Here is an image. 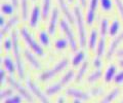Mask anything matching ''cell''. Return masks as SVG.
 I'll return each mask as SVG.
<instances>
[{"label": "cell", "mask_w": 123, "mask_h": 103, "mask_svg": "<svg viewBox=\"0 0 123 103\" xmlns=\"http://www.w3.org/2000/svg\"><path fill=\"white\" fill-rule=\"evenodd\" d=\"M119 93H120V90L118 89V88H115L114 90H112L111 92L108 94V95H106V97L103 99V102H105V103H107V102H111V101H113L115 98L116 97H118V95H119Z\"/></svg>", "instance_id": "18"}, {"label": "cell", "mask_w": 123, "mask_h": 103, "mask_svg": "<svg viewBox=\"0 0 123 103\" xmlns=\"http://www.w3.org/2000/svg\"><path fill=\"white\" fill-rule=\"evenodd\" d=\"M79 1H80V4L82 5V7L86 6V0H79Z\"/></svg>", "instance_id": "41"}, {"label": "cell", "mask_w": 123, "mask_h": 103, "mask_svg": "<svg viewBox=\"0 0 123 103\" xmlns=\"http://www.w3.org/2000/svg\"><path fill=\"white\" fill-rule=\"evenodd\" d=\"M119 65H120V66L123 68V60H120V61H119Z\"/></svg>", "instance_id": "45"}, {"label": "cell", "mask_w": 123, "mask_h": 103, "mask_svg": "<svg viewBox=\"0 0 123 103\" xmlns=\"http://www.w3.org/2000/svg\"><path fill=\"white\" fill-rule=\"evenodd\" d=\"M40 9L38 6H34V8L32 10V14H31V18H30V26L31 27H36L39 23V19H40Z\"/></svg>", "instance_id": "13"}, {"label": "cell", "mask_w": 123, "mask_h": 103, "mask_svg": "<svg viewBox=\"0 0 123 103\" xmlns=\"http://www.w3.org/2000/svg\"><path fill=\"white\" fill-rule=\"evenodd\" d=\"M50 1L51 0H43V5H42V17L46 19L49 14V9H50Z\"/></svg>", "instance_id": "22"}, {"label": "cell", "mask_w": 123, "mask_h": 103, "mask_svg": "<svg viewBox=\"0 0 123 103\" xmlns=\"http://www.w3.org/2000/svg\"><path fill=\"white\" fill-rule=\"evenodd\" d=\"M12 51H13V56L15 60V65H17V71L18 74V77L23 78L24 76V68H23V63H22V58H21V51H20V45H18V39L17 33H12Z\"/></svg>", "instance_id": "2"}, {"label": "cell", "mask_w": 123, "mask_h": 103, "mask_svg": "<svg viewBox=\"0 0 123 103\" xmlns=\"http://www.w3.org/2000/svg\"><path fill=\"white\" fill-rule=\"evenodd\" d=\"M11 3L13 4V6H18V0H11Z\"/></svg>", "instance_id": "42"}, {"label": "cell", "mask_w": 123, "mask_h": 103, "mask_svg": "<svg viewBox=\"0 0 123 103\" xmlns=\"http://www.w3.org/2000/svg\"><path fill=\"white\" fill-rule=\"evenodd\" d=\"M57 19H59V10H57L56 8H53L51 18H50V22H49V26H48L49 34H55V26H56V23H57Z\"/></svg>", "instance_id": "12"}, {"label": "cell", "mask_w": 123, "mask_h": 103, "mask_svg": "<svg viewBox=\"0 0 123 103\" xmlns=\"http://www.w3.org/2000/svg\"><path fill=\"white\" fill-rule=\"evenodd\" d=\"M123 41V31L119 34L117 37H115V39L111 42L110 47H109V49H108V53H107V59H110L111 57L113 56L114 52L117 49V48L120 45V43Z\"/></svg>", "instance_id": "10"}, {"label": "cell", "mask_w": 123, "mask_h": 103, "mask_svg": "<svg viewBox=\"0 0 123 103\" xmlns=\"http://www.w3.org/2000/svg\"><path fill=\"white\" fill-rule=\"evenodd\" d=\"M115 75H116V67L114 65H110L105 73V82H112V79H114Z\"/></svg>", "instance_id": "16"}, {"label": "cell", "mask_w": 123, "mask_h": 103, "mask_svg": "<svg viewBox=\"0 0 123 103\" xmlns=\"http://www.w3.org/2000/svg\"><path fill=\"white\" fill-rule=\"evenodd\" d=\"M87 68H88V63L87 62H84L82 64L81 68H80V70L78 71V73H77V76H76V81L77 82H80L82 79V77L84 75H85L86 71H87Z\"/></svg>", "instance_id": "23"}, {"label": "cell", "mask_w": 123, "mask_h": 103, "mask_svg": "<svg viewBox=\"0 0 123 103\" xmlns=\"http://www.w3.org/2000/svg\"><path fill=\"white\" fill-rule=\"evenodd\" d=\"M60 26H61V29L62 31H64L65 34H66V37L69 41V43L71 45V48L72 51H77V48H78V45H77V42L75 40V37H74V34H73L72 30L70 29V26H69L68 23L65 21V20H62L61 23H60Z\"/></svg>", "instance_id": "6"}, {"label": "cell", "mask_w": 123, "mask_h": 103, "mask_svg": "<svg viewBox=\"0 0 123 103\" xmlns=\"http://www.w3.org/2000/svg\"><path fill=\"white\" fill-rule=\"evenodd\" d=\"M7 82H9V85L12 87L14 90H17L18 92L20 93V95H21V96L24 98V99H26L27 101H33V98H32V96L30 95V93L27 92V90L25 89V88L23 87V86H21L18 82H15L12 77H8V78H7Z\"/></svg>", "instance_id": "7"}, {"label": "cell", "mask_w": 123, "mask_h": 103, "mask_svg": "<svg viewBox=\"0 0 123 103\" xmlns=\"http://www.w3.org/2000/svg\"><path fill=\"white\" fill-rule=\"evenodd\" d=\"M1 10L4 14L9 16V14H12V13H13V6L9 4V3H3L1 6Z\"/></svg>", "instance_id": "27"}, {"label": "cell", "mask_w": 123, "mask_h": 103, "mask_svg": "<svg viewBox=\"0 0 123 103\" xmlns=\"http://www.w3.org/2000/svg\"><path fill=\"white\" fill-rule=\"evenodd\" d=\"M21 35L22 37L24 38V40L27 42V44L29 45V47L31 48V49L35 53L36 55L38 56H44V52H43V49H42V48L40 47L39 44H38L35 40H34V38L33 36L31 35V33L28 31V29L27 28H22L21 30Z\"/></svg>", "instance_id": "3"}, {"label": "cell", "mask_w": 123, "mask_h": 103, "mask_svg": "<svg viewBox=\"0 0 123 103\" xmlns=\"http://www.w3.org/2000/svg\"><path fill=\"white\" fill-rule=\"evenodd\" d=\"M3 47L6 51H9L10 48H12V39H6L4 42H3Z\"/></svg>", "instance_id": "37"}, {"label": "cell", "mask_w": 123, "mask_h": 103, "mask_svg": "<svg viewBox=\"0 0 123 103\" xmlns=\"http://www.w3.org/2000/svg\"><path fill=\"white\" fill-rule=\"evenodd\" d=\"M67 95L68 96H71L75 99H80V100H87L89 96L86 94V93H83L81 91L77 90V89H74V88H70V89L67 90Z\"/></svg>", "instance_id": "11"}, {"label": "cell", "mask_w": 123, "mask_h": 103, "mask_svg": "<svg viewBox=\"0 0 123 103\" xmlns=\"http://www.w3.org/2000/svg\"><path fill=\"white\" fill-rule=\"evenodd\" d=\"M99 3H101L102 9L105 11H109L112 9V0H99Z\"/></svg>", "instance_id": "28"}, {"label": "cell", "mask_w": 123, "mask_h": 103, "mask_svg": "<svg viewBox=\"0 0 123 103\" xmlns=\"http://www.w3.org/2000/svg\"><path fill=\"white\" fill-rule=\"evenodd\" d=\"M10 96H12V91L11 90H3L1 91V99H3L4 100V98L6 99L7 97H10Z\"/></svg>", "instance_id": "36"}, {"label": "cell", "mask_w": 123, "mask_h": 103, "mask_svg": "<svg viewBox=\"0 0 123 103\" xmlns=\"http://www.w3.org/2000/svg\"><path fill=\"white\" fill-rule=\"evenodd\" d=\"M98 42V32L93 29L90 33V37H89V48L90 49H94L95 48V45H97Z\"/></svg>", "instance_id": "20"}, {"label": "cell", "mask_w": 123, "mask_h": 103, "mask_svg": "<svg viewBox=\"0 0 123 103\" xmlns=\"http://www.w3.org/2000/svg\"><path fill=\"white\" fill-rule=\"evenodd\" d=\"M0 24H1L2 27L4 26V18H3V17H1V19H0Z\"/></svg>", "instance_id": "43"}, {"label": "cell", "mask_w": 123, "mask_h": 103, "mask_svg": "<svg viewBox=\"0 0 123 103\" xmlns=\"http://www.w3.org/2000/svg\"><path fill=\"white\" fill-rule=\"evenodd\" d=\"M66 47H67V40H66V39L60 38V39L56 40V42H55V48H56L57 49L66 48Z\"/></svg>", "instance_id": "32"}, {"label": "cell", "mask_w": 123, "mask_h": 103, "mask_svg": "<svg viewBox=\"0 0 123 103\" xmlns=\"http://www.w3.org/2000/svg\"><path fill=\"white\" fill-rule=\"evenodd\" d=\"M101 57H97L94 60H93V66L97 68V69H101V66H102V61H101Z\"/></svg>", "instance_id": "38"}, {"label": "cell", "mask_w": 123, "mask_h": 103, "mask_svg": "<svg viewBox=\"0 0 123 103\" xmlns=\"http://www.w3.org/2000/svg\"><path fill=\"white\" fill-rule=\"evenodd\" d=\"M74 14H75L76 24H77V29H78L80 47L84 48L85 47V44H86V30H85V26H84V22H83L81 10L79 9L78 6L74 7Z\"/></svg>", "instance_id": "1"}, {"label": "cell", "mask_w": 123, "mask_h": 103, "mask_svg": "<svg viewBox=\"0 0 123 103\" xmlns=\"http://www.w3.org/2000/svg\"><path fill=\"white\" fill-rule=\"evenodd\" d=\"M118 56H123V48L122 49H120V51H118V54H117Z\"/></svg>", "instance_id": "44"}, {"label": "cell", "mask_w": 123, "mask_h": 103, "mask_svg": "<svg viewBox=\"0 0 123 103\" xmlns=\"http://www.w3.org/2000/svg\"><path fill=\"white\" fill-rule=\"evenodd\" d=\"M57 1H59L60 7H61V9L63 10V13L65 14V17H66V19H67L69 22L73 23V22H74V18H73V16L71 14V11L69 10L68 6L66 4V2H65V0H57Z\"/></svg>", "instance_id": "14"}, {"label": "cell", "mask_w": 123, "mask_h": 103, "mask_svg": "<svg viewBox=\"0 0 123 103\" xmlns=\"http://www.w3.org/2000/svg\"><path fill=\"white\" fill-rule=\"evenodd\" d=\"M68 2H69V3H71V2H73V0H68Z\"/></svg>", "instance_id": "47"}, {"label": "cell", "mask_w": 123, "mask_h": 103, "mask_svg": "<svg viewBox=\"0 0 123 103\" xmlns=\"http://www.w3.org/2000/svg\"><path fill=\"white\" fill-rule=\"evenodd\" d=\"M104 52H105V39L104 37H102L99 39L98 43V48H97V53L98 57H102L104 55Z\"/></svg>", "instance_id": "30"}, {"label": "cell", "mask_w": 123, "mask_h": 103, "mask_svg": "<svg viewBox=\"0 0 123 103\" xmlns=\"http://www.w3.org/2000/svg\"><path fill=\"white\" fill-rule=\"evenodd\" d=\"M119 29H120V23H119L118 20H115L109 28V34L111 36L116 35V34L119 32Z\"/></svg>", "instance_id": "21"}, {"label": "cell", "mask_w": 123, "mask_h": 103, "mask_svg": "<svg viewBox=\"0 0 123 103\" xmlns=\"http://www.w3.org/2000/svg\"><path fill=\"white\" fill-rule=\"evenodd\" d=\"M73 76H74V72H73L72 70L68 71L59 82H56V83H55V85H52V86H50L49 88L46 89V94H47L48 96H52V95L56 94L57 92H60V91L73 78Z\"/></svg>", "instance_id": "5"}, {"label": "cell", "mask_w": 123, "mask_h": 103, "mask_svg": "<svg viewBox=\"0 0 123 103\" xmlns=\"http://www.w3.org/2000/svg\"><path fill=\"white\" fill-rule=\"evenodd\" d=\"M98 4V0H90L89 3V8L86 14V22L88 25H92L94 19H95V10Z\"/></svg>", "instance_id": "8"}, {"label": "cell", "mask_w": 123, "mask_h": 103, "mask_svg": "<svg viewBox=\"0 0 123 103\" xmlns=\"http://www.w3.org/2000/svg\"><path fill=\"white\" fill-rule=\"evenodd\" d=\"M103 92V90L101 89V88H95V89H92L91 90V93L93 95H97V96H98L99 94H101Z\"/></svg>", "instance_id": "39"}, {"label": "cell", "mask_w": 123, "mask_h": 103, "mask_svg": "<svg viewBox=\"0 0 123 103\" xmlns=\"http://www.w3.org/2000/svg\"><path fill=\"white\" fill-rule=\"evenodd\" d=\"M39 39L41 41L42 45H44V47H48V44H49V38H48V34L46 33L45 31H41L39 33Z\"/></svg>", "instance_id": "29"}, {"label": "cell", "mask_w": 123, "mask_h": 103, "mask_svg": "<svg viewBox=\"0 0 123 103\" xmlns=\"http://www.w3.org/2000/svg\"><path fill=\"white\" fill-rule=\"evenodd\" d=\"M0 74H1V82L2 83H4V82H5V72H4V70H1L0 71Z\"/></svg>", "instance_id": "40"}, {"label": "cell", "mask_w": 123, "mask_h": 103, "mask_svg": "<svg viewBox=\"0 0 123 103\" xmlns=\"http://www.w3.org/2000/svg\"><path fill=\"white\" fill-rule=\"evenodd\" d=\"M21 101H22V97H18V96H13V97L5 99V102H10V103H18Z\"/></svg>", "instance_id": "35"}, {"label": "cell", "mask_w": 123, "mask_h": 103, "mask_svg": "<svg viewBox=\"0 0 123 103\" xmlns=\"http://www.w3.org/2000/svg\"><path fill=\"white\" fill-rule=\"evenodd\" d=\"M84 57H85V55H84L83 52H78V53H77V54L74 56V58H73V61H72L73 65H74V66H78L79 64L83 61Z\"/></svg>", "instance_id": "26"}, {"label": "cell", "mask_w": 123, "mask_h": 103, "mask_svg": "<svg viewBox=\"0 0 123 103\" xmlns=\"http://www.w3.org/2000/svg\"><path fill=\"white\" fill-rule=\"evenodd\" d=\"M57 101H59V102H64L65 99H64L63 97H61V98H59V100H57Z\"/></svg>", "instance_id": "46"}, {"label": "cell", "mask_w": 123, "mask_h": 103, "mask_svg": "<svg viewBox=\"0 0 123 103\" xmlns=\"http://www.w3.org/2000/svg\"><path fill=\"white\" fill-rule=\"evenodd\" d=\"M25 57H26V59L28 60V62L30 63V65L32 66V67L36 68V69H39V68H40L39 62H38L37 59L33 56L32 53H30L29 51H25Z\"/></svg>", "instance_id": "15"}, {"label": "cell", "mask_w": 123, "mask_h": 103, "mask_svg": "<svg viewBox=\"0 0 123 103\" xmlns=\"http://www.w3.org/2000/svg\"><path fill=\"white\" fill-rule=\"evenodd\" d=\"M27 86H28V88L31 90V92H32L34 95H35V96H36L38 99H39L41 102H48V99L46 98V96L41 93V91L38 89V87H37L32 81L28 79V81H27Z\"/></svg>", "instance_id": "9"}, {"label": "cell", "mask_w": 123, "mask_h": 103, "mask_svg": "<svg viewBox=\"0 0 123 103\" xmlns=\"http://www.w3.org/2000/svg\"><path fill=\"white\" fill-rule=\"evenodd\" d=\"M2 62H3V65L5 66L6 70L9 72V73H13L14 69H15V66H14V63L13 61L11 60L9 57H5V58L2 59Z\"/></svg>", "instance_id": "17"}, {"label": "cell", "mask_w": 123, "mask_h": 103, "mask_svg": "<svg viewBox=\"0 0 123 103\" xmlns=\"http://www.w3.org/2000/svg\"><path fill=\"white\" fill-rule=\"evenodd\" d=\"M115 3H116V5H117L118 11H119V14H120V17L123 20V2H122V0H115Z\"/></svg>", "instance_id": "34"}, {"label": "cell", "mask_w": 123, "mask_h": 103, "mask_svg": "<svg viewBox=\"0 0 123 103\" xmlns=\"http://www.w3.org/2000/svg\"><path fill=\"white\" fill-rule=\"evenodd\" d=\"M114 82H115V83H117V85H122L123 83V71H120L118 74L115 75Z\"/></svg>", "instance_id": "33"}, {"label": "cell", "mask_w": 123, "mask_h": 103, "mask_svg": "<svg viewBox=\"0 0 123 103\" xmlns=\"http://www.w3.org/2000/svg\"><path fill=\"white\" fill-rule=\"evenodd\" d=\"M108 25H109V23H108L107 19H103L102 22H101V35H102V37H105L106 33L109 31Z\"/></svg>", "instance_id": "31"}, {"label": "cell", "mask_w": 123, "mask_h": 103, "mask_svg": "<svg viewBox=\"0 0 123 103\" xmlns=\"http://www.w3.org/2000/svg\"><path fill=\"white\" fill-rule=\"evenodd\" d=\"M68 63H69V62H68L67 59L61 60L55 66H53V67L51 68V69L46 70L45 72H43V73L40 75V81H41V82H47V81H49V79H51L55 75H56L57 73H60L62 70H64L65 68L67 67Z\"/></svg>", "instance_id": "4"}, {"label": "cell", "mask_w": 123, "mask_h": 103, "mask_svg": "<svg viewBox=\"0 0 123 103\" xmlns=\"http://www.w3.org/2000/svg\"><path fill=\"white\" fill-rule=\"evenodd\" d=\"M21 9L23 20H27L28 18V0H21Z\"/></svg>", "instance_id": "25"}, {"label": "cell", "mask_w": 123, "mask_h": 103, "mask_svg": "<svg viewBox=\"0 0 123 103\" xmlns=\"http://www.w3.org/2000/svg\"><path fill=\"white\" fill-rule=\"evenodd\" d=\"M18 22V17H12V18H10L9 20L7 21L6 24L2 27V31H1V32L6 33L11 27H12V26H14L15 24H17Z\"/></svg>", "instance_id": "19"}, {"label": "cell", "mask_w": 123, "mask_h": 103, "mask_svg": "<svg viewBox=\"0 0 123 103\" xmlns=\"http://www.w3.org/2000/svg\"><path fill=\"white\" fill-rule=\"evenodd\" d=\"M101 76H102V71L101 69H97L95 71H93L92 73L88 76V78H87V82H97L98 78H101Z\"/></svg>", "instance_id": "24"}]
</instances>
